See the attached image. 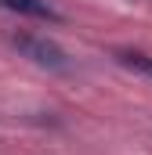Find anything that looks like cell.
I'll use <instances>...</instances> for the list:
<instances>
[{
  "instance_id": "cell-1",
  "label": "cell",
  "mask_w": 152,
  "mask_h": 155,
  "mask_svg": "<svg viewBox=\"0 0 152 155\" xmlns=\"http://www.w3.org/2000/svg\"><path fill=\"white\" fill-rule=\"evenodd\" d=\"M11 43H15V51H18L22 58H29V61L40 65V69H51V72H65V69H69L65 51H62L54 40H47V36H36V33H15Z\"/></svg>"
},
{
  "instance_id": "cell-2",
  "label": "cell",
  "mask_w": 152,
  "mask_h": 155,
  "mask_svg": "<svg viewBox=\"0 0 152 155\" xmlns=\"http://www.w3.org/2000/svg\"><path fill=\"white\" fill-rule=\"evenodd\" d=\"M4 11H15V15H29L40 22H62V15L47 4V0H0Z\"/></svg>"
},
{
  "instance_id": "cell-3",
  "label": "cell",
  "mask_w": 152,
  "mask_h": 155,
  "mask_svg": "<svg viewBox=\"0 0 152 155\" xmlns=\"http://www.w3.org/2000/svg\"><path fill=\"white\" fill-rule=\"evenodd\" d=\"M116 61H123L127 69H134V72H145L152 79V58L145 51H130V47H123V51H116Z\"/></svg>"
}]
</instances>
